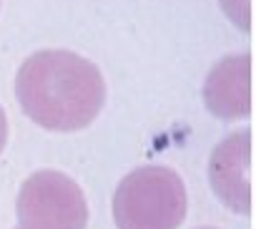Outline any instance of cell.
<instances>
[{
  "instance_id": "cell-1",
  "label": "cell",
  "mask_w": 256,
  "mask_h": 229,
  "mask_svg": "<svg viewBox=\"0 0 256 229\" xmlns=\"http://www.w3.org/2000/svg\"><path fill=\"white\" fill-rule=\"evenodd\" d=\"M16 98L23 113L48 131L90 126L106 103L100 68L68 48H40L16 73Z\"/></svg>"
},
{
  "instance_id": "cell-2",
  "label": "cell",
  "mask_w": 256,
  "mask_h": 229,
  "mask_svg": "<svg viewBox=\"0 0 256 229\" xmlns=\"http://www.w3.org/2000/svg\"><path fill=\"white\" fill-rule=\"evenodd\" d=\"M188 211L184 176L168 164H141L116 186L110 214L116 229H178Z\"/></svg>"
},
{
  "instance_id": "cell-3",
  "label": "cell",
  "mask_w": 256,
  "mask_h": 229,
  "mask_svg": "<svg viewBox=\"0 0 256 229\" xmlns=\"http://www.w3.org/2000/svg\"><path fill=\"white\" fill-rule=\"evenodd\" d=\"M20 229H86L88 199L83 186L60 169H36L16 196Z\"/></svg>"
},
{
  "instance_id": "cell-4",
  "label": "cell",
  "mask_w": 256,
  "mask_h": 229,
  "mask_svg": "<svg viewBox=\"0 0 256 229\" xmlns=\"http://www.w3.org/2000/svg\"><path fill=\"white\" fill-rule=\"evenodd\" d=\"M208 186L234 214L251 211V129L226 134L208 154Z\"/></svg>"
},
{
  "instance_id": "cell-5",
  "label": "cell",
  "mask_w": 256,
  "mask_h": 229,
  "mask_svg": "<svg viewBox=\"0 0 256 229\" xmlns=\"http://www.w3.org/2000/svg\"><path fill=\"white\" fill-rule=\"evenodd\" d=\"M204 103L218 119H246L251 113V56L221 58L204 81Z\"/></svg>"
},
{
  "instance_id": "cell-6",
  "label": "cell",
  "mask_w": 256,
  "mask_h": 229,
  "mask_svg": "<svg viewBox=\"0 0 256 229\" xmlns=\"http://www.w3.org/2000/svg\"><path fill=\"white\" fill-rule=\"evenodd\" d=\"M226 18L241 31L251 28V0H218Z\"/></svg>"
},
{
  "instance_id": "cell-7",
  "label": "cell",
  "mask_w": 256,
  "mask_h": 229,
  "mask_svg": "<svg viewBox=\"0 0 256 229\" xmlns=\"http://www.w3.org/2000/svg\"><path fill=\"white\" fill-rule=\"evenodd\" d=\"M6 144H8V113L0 106V154H3Z\"/></svg>"
},
{
  "instance_id": "cell-8",
  "label": "cell",
  "mask_w": 256,
  "mask_h": 229,
  "mask_svg": "<svg viewBox=\"0 0 256 229\" xmlns=\"http://www.w3.org/2000/svg\"><path fill=\"white\" fill-rule=\"evenodd\" d=\"M196 229H218V226H196Z\"/></svg>"
},
{
  "instance_id": "cell-9",
  "label": "cell",
  "mask_w": 256,
  "mask_h": 229,
  "mask_svg": "<svg viewBox=\"0 0 256 229\" xmlns=\"http://www.w3.org/2000/svg\"><path fill=\"white\" fill-rule=\"evenodd\" d=\"M13 229H20V226H18V224H16V226H13Z\"/></svg>"
}]
</instances>
